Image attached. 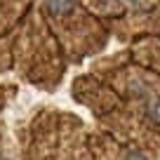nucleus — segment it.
<instances>
[{
  "instance_id": "nucleus-1",
  "label": "nucleus",
  "mask_w": 160,
  "mask_h": 160,
  "mask_svg": "<svg viewBox=\"0 0 160 160\" xmlns=\"http://www.w3.org/2000/svg\"><path fill=\"white\" fill-rule=\"evenodd\" d=\"M47 7H50V12H54V14H66V12L73 7V2H71V0H50Z\"/></svg>"
},
{
  "instance_id": "nucleus-2",
  "label": "nucleus",
  "mask_w": 160,
  "mask_h": 160,
  "mask_svg": "<svg viewBox=\"0 0 160 160\" xmlns=\"http://www.w3.org/2000/svg\"><path fill=\"white\" fill-rule=\"evenodd\" d=\"M125 160H146V155H141L139 151H130V153L125 155Z\"/></svg>"
},
{
  "instance_id": "nucleus-3",
  "label": "nucleus",
  "mask_w": 160,
  "mask_h": 160,
  "mask_svg": "<svg viewBox=\"0 0 160 160\" xmlns=\"http://www.w3.org/2000/svg\"><path fill=\"white\" fill-rule=\"evenodd\" d=\"M153 115H155V118H158V120H160V104H158V106H155V111H153Z\"/></svg>"
}]
</instances>
